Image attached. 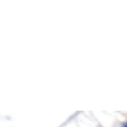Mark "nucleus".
<instances>
[{"instance_id": "obj_1", "label": "nucleus", "mask_w": 127, "mask_h": 127, "mask_svg": "<svg viewBox=\"0 0 127 127\" xmlns=\"http://www.w3.org/2000/svg\"><path fill=\"white\" fill-rule=\"evenodd\" d=\"M123 127H127V121H126V123H125V124H124V125H123Z\"/></svg>"}]
</instances>
